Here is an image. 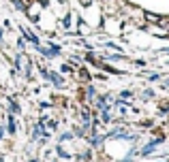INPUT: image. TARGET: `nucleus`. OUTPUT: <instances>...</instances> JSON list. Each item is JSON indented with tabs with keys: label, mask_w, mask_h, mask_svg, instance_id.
<instances>
[{
	"label": "nucleus",
	"mask_w": 169,
	"mask_h": 162,
	"mask_svg": "<svg viewBox=\"0 0 169 162\" xmlns=\"http://www.w3.org/2000/svg\"><path fill=\"white\" fill-rule=\"evenodd\" d=\"M158 143H161V139H156V141H152V143H150V145H145L144 149H141V154H144V156H148V154H150V151H154V147H156Z\"/></svg>",
	"instance_id": "obj_1"
},
{
	"label": "nucleus",
	"mask_w": 169,
	"mask_h": 162,
	"mask_svg": "<svg viewBox=\"0 0 169 162\" xmlns=\"http://www.w3.org/2000/svg\"><path fill=\"white\" fill-rule=\"evenodd\" d=\"M43 77H45V79H51L54 83H56V85H62V79H58L54 73H47V70H43Z\"/></svg>",
	"instance_id": "obj_2"
},
{
	"label": "nucleus",
	"mask_w": 169,
	"mask_h": 162,
	"mask_svg": "<svg viewBox=\"0 0 169 162\" xmlns=\"http://www.w3.org/2000/svg\"><path fill=\"white\" fill-rule=\"evenodd\" d=\"M24 34H26V38L30 41V43H34V45H39V38H36L32 32H28V30H24Z\"/></svg>",
	"instance_id": "obj_3"
},
{
	"label": "nucleus",
	"mask_w": 169,
	"mask_h": 162,
	"mask_svg": "<svg viewBox=\"0 0 169 162\" xmlns=\"http://www.w3.org/2000/svg\"><path fill=\"white\" fill-rule=\"evenodd\" d=\"M15 128H17V126H15V119L11 117V119H9V130H11V132H15Z\"/></svg>",
	"instance_id": "obj_4"
},
{
	"label": "nucleus",
	"mask_w": 169,
	"mask_h": 162,
	"mask_svg": "<svg viewBox=\"0 0 169 162\" xmlns=\"http://www.w3.org/2000/svg\"><path fill=\"white\" fill-rule=\"evenodd\" d=\"M11 111H13V113H17V111H19V107H17L15 103H11Z\"/></svg>",
	"instance_id": "obj_5"
},
{
	"label": "nucleus",
	"mask_w": 169,
	"mask_h": 162,
	"mask_svg": "<svg viewBox=\"0 0 169 162\" xmlns=\"http://www.w3.org/2000/svg\"><path fill=\"white\" fill-rule=\"evenodd\" d=\"M167 85H169V81H167Z\"/></svg>",
	"instance_id": "obj_6"
}]
</instances>
